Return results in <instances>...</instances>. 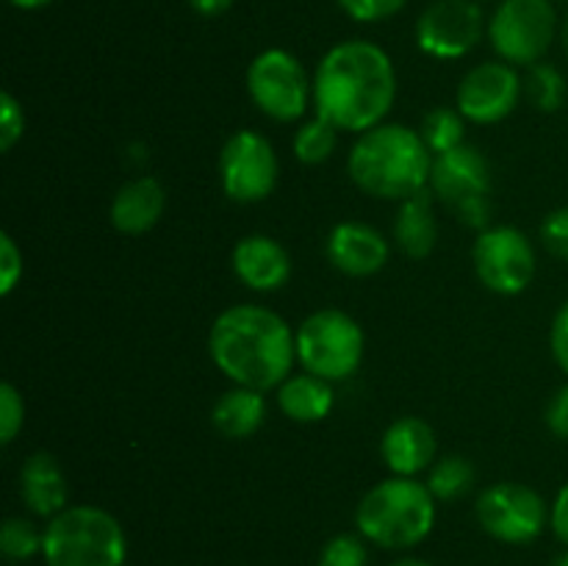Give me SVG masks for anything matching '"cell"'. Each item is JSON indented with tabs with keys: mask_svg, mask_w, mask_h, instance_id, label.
<instances>
[{
	"mask_svg": "<svg viewBox=\"0 0 568 566\" xmlns=\"http://www.w3.org/2000/svg\"><path fill=\"white\" fill-rule=\"evenodd\" d=\"M233 275L253 292H277L292 277V255L277 239L266 233H250L239 239L231 253Z\"/></svg>",
	"mask_w": 568,
	"mask_h": 566,
	"instance_id": "16",
	"label": "cell"
},
{
	"mask_svg": "<svg viewBox=\"0 0 568 566\" xmlns=\"http://www.w3.org/2000/svg\"><path fill=\"white\" fill-rule=\"evenodd\" d=\"M560 42H564V50H566V55H568V17H566L564 26H560Z\"/></svg>",
	"mask_w": 568,
	"mask_h": 566,
	"instance_id": "41",
	"label": "cell"
},
{
	"mask_svg": "<svg viewBox=\"0 0 568 566\" xmlns=\"http://www.w3.org/2000/svg\"><path fill=\"white\" fill-rule=\"evenodd\" d=\"M26 425V403L14 383L0 386V442L11 444Z\"/></svg>",
	"mask_w": 568,
	"mask_h": 566,
	"instance_id": "29",
	"label": "cell"
},
{
	"mask_svg": "<svg viewBox=\"0 0 568 566\" xmlns=\"http://www.w3.org/2000/svg\"><path fill=\"white\" fill-rule=\"evenodd\" d=\"M560 31L552 0H503L488 20V42L497 59L532 67L549 53Z\"/></svg>",
	"mask_w": 568,
	"mask_h": 566,
	"instance_id": "7",
	"label": "cell"
},
{
	"mask_svg": "<svg viewBox=\"0 0 568 566\" xmlns=\"http://www.w3.org/2000/svg\"><path fill=\"white\" fill-rule=\"evenodd\" d=\"M247 94L255 109L270 120L297 122L314 103V78H308L297 55L283 48H270L250 61Z\"/></svg>",
	"mask_w": 568,
	"mask_h": 566,
	"instance_id": "8",
	"label": "cell"
},
{
	"mask_svg": "<svg viewBox=\"0 0 568 566\" xmlns=\"http://www.w3.org/2000/svg\"><path fill=\"white\" fill-rule=\"evenodd\" d=\"M549 347H552L555 364L568 375V300L558 309L549 331Z\"/></svg>",
	"mask_w": 568,
	"mask_h": 566,
	"instance_id": "34",
	"label": "cell"
},
{
	"mask_svg": "<svg viewBox=\"0 0 568 566\" xmlns=\"http://www.w3.org/2000/svg\"><path fill=\"white\" fill-rule=\"evenodd\" d=\"M44 544V527L28 516H9L0 525V553L11 564H26V560L42 555Z\"/></svg>",
	"mask_w": 568,
	"mask_h": 566,
	"instance_id": "26",
	"label": "cell"
},
{
	"mask_svg": "<svg viewBox=\"0 0 568 566\" xmlns=\"http://www.w3.org/2000/svg\"><path fill=\"white\" fill-rule=\"evenodd\" d=\"M419 133L427 148H430V153L442 155L447 150L466 144V117L458 109L436 105V109H430L425 114Z\"/></svg>",
	"mask_w": 568,
	"mask_h": 566,
	"instance_id": "25",
	"label": "cell"
},
{
	"mask_svg": "<svg viewBox=\"0 0 568 566\" xmlns=\"http://www.w3.org/2000/svg\"><path fill=\"white\" fill-rule=\"evenodd\" d=\"M277 175L281 161L264 133L244 128L222 144L220 183L233 203H264L275 192Z\"/></svg>",
	"mask_w": 568,
	"mask_h": 566,
	"instance_id": "12",
	"label": "cell"
},
{
	"mask_svg": "<svg viewBox=\"0 0 568 566\" xmlns=\"http://www.w3.org/2000/svg\"><path fill=\"white\" fill-rule=\"evenodd\" d=\"M436 431L419 416H399L381 438V458L397 477H416L436 464Z\"/></svg>",
	"mask_w": 568,
	"mask_h": 566,
	"instance_id": "17",
	"label": "cell"
},
{
	"mask_svg": "<svg viewBox=\"0 0 568 566\" xmlns=\"http://www.w3.org/2000/svg\"><path fill=\"white\" fill-rule=\"evenodd\" d=\"M477 3H483V0H477Z\"/></svg>",
	"mask_w": 568,
	"mask_h": 566,
	"instance_id": "42",
	"label": "cell"
},
{
	"mask_svg": "<svg viewBox=\"0 0 568 566\" xmlns=\"http://www.w3.org/2000/svg\"><path fill=\"white\" fill-rule=\"evenodd\" d=\"M549 527L555 536L568 547V483L558 492L555 503L549 505Z\"/></svg>",
	"mask_w": 568,
	"mask_h": 566,
	"instance_id": "36",
	"label": "cell"
},
{
	"mask_svg": "<svg viewBox=\"0 0 568 566\" xmlns=\"http://www.w3.org/2000/svg\"><path fill=\"white\" fill-rule=\"evenodd\" d=\"M433 153L416 128L381 122L358 133L347 155L349 181L377 200L414 198L430 186Z\"/></svg>",
	"mask_w": 568,
	"mask_h": 566,
	"instance_id": "3",
	"label": "cell"
},
{
	"mask_svg": "<svg viewBox=\"0 0 568 566\" xmlns=\"http://www.w3.org/2000/svg\"><path fill=\"white\" fill-rule=\"evenodd\" d=\"M471 486H475V466L464 455H442L427 475V488L436 503H455V499L466 497Z\"/></svg>",
	"mask_w": 568,
	"mask_h": 566,
	"instance_id": "23",
	"label": "cell"
},
{
	"mask_svg": "<svg viewBox=\"0 0 568 566\" xmlns=\"http://www.w3.org/2000/svg\"><path fill=\"white\" fill-rule=\"evenodd\" d=\"M164 209L166 192L161 181H155L153 175H142L120 186V192L111 200L109 220L125 236H142L159 225Z\"/></svg>",
	"mask_w": 568,
	"mask_h": 566,
	"instance_id": "19",
	"label": "cell"
},
{
	"mask_svg": "<svg viewBox=\"0 0 568 566\" xmlns=\"http://www.w3.org/2000/svg\"><path fill=\"white\" fill-rule=\"evenodd\" d=\"M471 261L483 286L503 297L525 292L538 270L530 236L510 225L483 228L471 247Z\"/></svg>",
	"mask_w": 568,
	"mask_h": 566,
	"instance_id": "10",
	"label": "cell"
},
{
	"mask_svg": "<svg viewBox=\"0 0 568 566\" xmlns=\"http://www.w3.org/2000/svg\"><path fill=\"white\" fill-rule=\"evenodd\" d=\"M486 31L477 0H433L416 20V44L430 59L455 61L469 55Z\"/></svg>",
	"mask_w": 568,
	"mask_h": 566,
	"instance_id": "13",
	"label": "cell"
},
{
	"mask_svg": "<svg viewBox=\"0 0 568 566\" xmlns=\"http://www.w3.org/2000/svg\"><path fill=\"white\" fill-rule=\"evenodd\" d=\"M427 189L464 222L475 228L486 225L491 164L475 144H460L447 153L433 155L430 186Z\"/></svg>",
	"mask_w": 568,
	"mask_h": 566,
	"instance_id": "9",
	"label": "cell"
},
{
	"mask_svg": "<svg viewBox=\"0 0 568 566\" xmlns=\"http://www.w3.org/2000/svg\"><path fill=\"white\" fill-rule=\"evenodd\" d=\"M209 355L233 386L266 394L292 375L297 342L281 314L266 305L236 303L211 322Z\"/></svg>",
	"mask_w": 568,
	"mask_h": 566,
	"instance_id": "2",
	"label": "cell"
},
{
	"mask_svg": "<svg viewBox=\"0 0 568 566\" xmlns=\"http://www.w3.org/2000/svg\"><path fill=\"white\" fill-rule=\"evenodd\" d=\"M20 497L26 508L39 519H53L67 508L70 486H67V475L55 455L44 453V449L28 455L20 469Z\"/></svg>",
	"mask_w": 568,
	"mask_h": 566,
	"instance_id": "18",
	"label": "cell"
},
{
	"mask_svg": "<svg viewBox=\"0 0 568 566\" xmlns=\"http://www.w3.org/2000/svg\"><path fill=\"white\" fill-rule=\"evenodd\" d=\"M344 14L355 22H383L408 6V0H336Z\"/></svg>",
	"mask_w": 568,
	"mask_h": 566,
	"instance_id": "31",
	"label": "cell"
},
{
	"mask_svg": "<svg viewBox=\"0 0 568 566\" xmlns=\"http://www.w3.org/2000/svg\"><path fill=\"white\" fill-rule=\"evenodd\" d=\"M233 3H236V0H189V6H192L194 14H200V17H220V14H225Z\"/></svg>",
	"mask_w": 568,
	"mask_h": 566,
	"instance_id": "37",
	"label": "cell"
},
{
	"mask_svg": "<svg viewBox=\"0 0 568 566\" xmlns=\"http://www.w3.org/2000/svg\"><path fill=\"white\" fill-rule=\"evenodd\" d=\"M44 566H125L128 538L120 519L100 505H67L48 519Z\"/></svg>",
	"mask_w": 568,
	"mask_h": 566,
	"instance_id": "5",
	"label": "cell"
},
{
	"mask_svg": "<svg viewBox=\"0 0 568 566\" xmlns=\"http://www.w3.org/2000/svg\"><path fill=\"white\" fill-rule=\"evenodd\" d=\"M521 81H525V98L538 111H547L549 114V111H558L566 103L568 87L558 67L538 61V64L527 67V78H521Z\"/></svg>",
	"mask_w": 568,
	"mask_h": 566,
	"instance_id": "27",
	"label": "cell"
},
{
	"mask_svg": "<svg viewBox=\"0 0 568 566\" xmlns=\"http://www.w3.org/2000/svg\"><path fill=\"white\" fill-rule=\"evenodd\" d=\"M327 261L347 277H372L388 264V242L366 222H338L325 244Z\"/></svg>",
	"mask_w": 568,
	"mask_h": 566,
	"instance_id": "15",
	"label": "cell"
},
{
	"mask_svg": "<svg viewBox=\"0 0 568 566\" xmlns=\"http://www.w3.org/2000/svg\"><path fill=\"white\" fill-rule=\"evenodd\" d=\"M366 538L355 533H338L322 547L316 566H366L369 553H366Z\"/></svg>",
	"mask_w": 568,
	"mask_h": 566,
	"instance_id": "28",
	"label": "cell"
},
{
	"mask_svg": "<svg viewBox=\"0 0 568 566\" xmlns=\"http://www.w3.org/2000/svg\"><path fill=\"white\" fill-rule=\"evenodd\" d=\"M544 420H547V427L552 436L564 438L568 442V383L558 388V392L552 394V400H549L547 405V414H544Z\"/></svg>",
	"mask_w": 568,
	"mask_h": 566,
	"instance_id": "35",
	"label": "cell"
},
{
	"mask_svg": "<svg viewBox=\"0 0 568 566\" xmlns=\"http://www.w3.org/2000/svg\"><path fill=\"white\" fill-rule=\"evenodd\" d=\"M338 144V128L327 122L325 117L316 114L314 120H305L294 133V159L305 166L325 164Z\"/></svg>",
	"mask_w": 568,
	"mask_h": 566,
	"instance_id": "24",
	"label": "cell"
},
{
	"mask_svg": "<svg viewBox=\"0 0 568 566\" xmlns=\"http://www.w3.org/2000/svg\"><path fill=\"white\" fill-rule=\"evenodd\" d=\"M433 200H436V194L430 189H422L419 194L399 203L397 220H394V239L408 259L422 261L436 250L438 220Z\"/></svg>",
	"mask_w": 568,
	"mask_h": 566,
	"instance_id": "20",
	"label": "cell"
},
{
	"mask_svg": "<svg viewBox=\"0 0 568 566\" xmlns=\"http://www.w3.org/2000/svg\"><path fill=\"white\" fill-rule=\"evenodd\" d=\"M436 525V497L419 477H386L361 497L355 527L383 549H410Z\"/></svg>",
	"mask_w": 568,
	"mask_h": 566,
	"instance_id": "4",
	"label": "cell"
},
{
	"mask_svg": "<svg viewBox=\"0 0 568 566\" xmlns=\"http://www.w3.org/2000/svg\"><path fill=\"white\" fill-rule=\"evenodd\" d=\"M294 342L303 370L331 383L355 375L366 350L358 320L342 309H320L305 316L294 331Z\"/></svg>",
	"mask_w": 568,
	"mask_h": 566,
	"instance_id": "6",
	"label": "cell"
},
{
	"mask_svg": "<svg viewBox=\"0 0 568 566\" xmlns=\"http://www.w3.org/2000/svg\"><path fill=\"white\" fill-rule=\"evenodd\" d=\"M541 242L549 255L568 264V205L555 209L541 222Z\"/></svg>",
	"mask_w": 568,
	"mask_h": 566,
	"instance_id": "32",
	"label": "cell"
},
{
	"mask_svg": "<svg viewBox=\"0 0 568 566\" xmlns=\"http://www.w3.org/2000/svg\"><path fill=\"white\" fill-rule=\"evenodd\" d=\"M475 516L483 530L503 544H530L547 530L549 505L525 483L499 481L480 492Z\"/></svg>",
	"mask_w": 568,
	"mask_h": 566,
	"instance_id": "11",
	"label": "cell"
},
{
	"mask_svg": "<svg viewBox=\"0 0 568 566\" xmlns=\"http://www.w3.org/2000/svg\"><path fill=\"white\" fill-rule=\"evenodd\" d=\"M521 94H525V81L514 64L503 59L483 61L460 78L455 105L466 122L494 125L514 114Z\"/></svg>",
	"mask_w": 568,
	"mask_h": 566,
	"instance_id": "14",
	"label": "cell"
},
{
	"mask_svg": "<svg viewBox=\"0 0 568 566\" xmlns=\"http://www.w3.org/2000/svg\"><path fill=\"white\" fill-rule=\"evenodd\" d=\"M392 566H433V564H427V560H422V558H414V555H408V558H399V560H394Z\"/></svg>",
	"mask_w": 568,
	"mask_h": 566,
	"instance_id": "39",
	"label": "cell"
},
{
	"mask_svg": "<svg viewBox=\"0 0 568 566\" xmlns=\"http://www.w3.org/2000/svg\"><path fill=\"white\" fill-rule=\"evenodd\" d=\"M549 566H568V547L560 555H555L552 564H549Z\"/></svg>",
	"mask_w": 568,
	"mask_h": 566,
	"instance_id": "40",
	"label": "cell"
},
{
	"mask_svg": "<svg viewBox=\"0 0 568 566\" xmlns=\"http://www.w3.org/2000/svg\"><path fill=\"white\" fill-rule=\"evenodd\" d=\"M22 277V250L11 233H0V294L9 297Z\"/></svg>",
	"mask_w": 568,
	"mask_h": 566,
	"instance_id": "33",
	"label": "cell"
},
{
	"mask_svg": "<svg viewBox=\"0 0 568 566\" xmlns=\"http://www.w3.org/2000/svg\"><path fill=\"white\" fill-rule=\"evenodd\" d=\"M26 133V111L11 92L0 94V150L11 153Z\"/></svg>",
	"mask_w": 568,
	"mask_h": 566,
	"instance_id": "30",
	"label": "cell"
},
{
	"mask_svg": "<svg viewBox=\"0 0 568 566\" xmlns=\"http://www.w3.org/2000/svg\"><path fill=\"white\" fill-rule=\"evenodd\" d=\"M397 100V70L381 44L344 39L314 72V109L338 131L364 133L381 125Z\"/></svg>",
	"mask_w": 568,
	"mask_h": 566,
	"instance_id": "1",
	"label": "cell"
},
{
	"mask_svg": "<svg viewBox=\"0 0 568 566\" xmlns=\"http://www.w3.org/2000/svg\"><path fill=\"white\" fill-rule=\"evenodd\" d=\"M333 403H336L333 383L325 381V377L311 375V372L288 375L277 386V408L292 422H300V425L322 422L333 411Z\"/></svg>",
	"mask_w": 568,
	"mask_h": 566,
	"instance_id": "21",
	"label": "cell"
},
{
	"mask_svg": "<svg viewBox=\"0 0 568 566\" xmlns=\"http://www.w3.org/2000/svg\"><path fill=\"white\" fill-rule=\"evenodd\" d=\"M9 3L20 11H37V9H44V6H50L53 0H9Z\"/></svg>",
	"mask_w": 568,
	"mask_h": 566,
	"instance_id": "38",
	"label": "cell"
},
{
	"mask_svg": "<svg viewBox=\"0 0 568 566\" xmlns=\"http://www.w3.org/2000/svg\"><path fill=\"white\" fill-rule=\"evenodd\" d=\"M266 420V397L264 392H255L247 386H233L211 408V425L216 433L227 438H250L261 431Z\"/></svg>",
	"mask_w": 568,
	"mask_h": 566,
	"instance_id": "22",
	"label": "cell"
}]
</instances>
